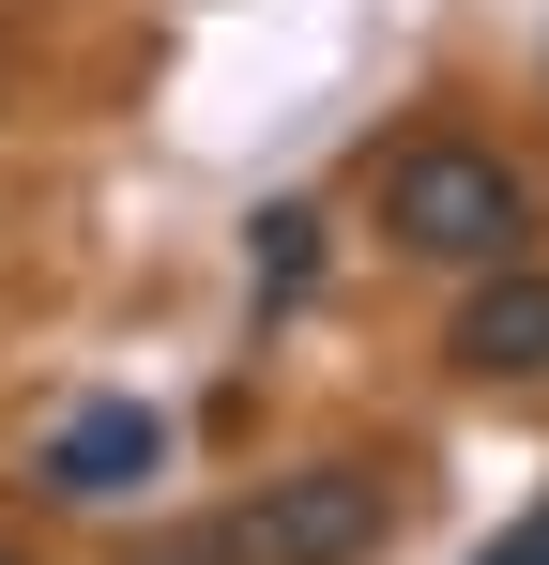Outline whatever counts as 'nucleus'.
I'll return each instance as SVG.
<instances>
[{"label":"nucleus","instance_id":"nucleus-3","mask_svg":"<svg viewBox=\"0 0 549 565\" xmlns=\"http://www.w3.org/2000/svg\"><path fill=\"white\" fill-rule=\"evenodd\" d=\"M46 489H62V504H122V489H153V473H169V413H138V397H77V413H62V428H46Z\"/></svg>","mask_w":549,"mask_h":565},{"label":"nucleus","instance_id":"nucleus-1","mask_svg":"<svg viewBox=\"0 0 549 565\" xmlns=\"http://www.w3.org/2000/svg\"><path fill=\"white\" fill-rule=\"evenodd\" d=\"M381 230H397L412 260H458V276H488V260H519V230H535V184H519L488 138H397V169H381Z\"/></svg>","mask_w":549,"mask_h":565},{"label":"nucleus","instance_id":"nucleus-7","mask_svg":"<svg viewBox=\"0 0 549 565\" xmlns=\"http://www.w3.org/2000/svg\"><path fill=\"white\" fill-rule=\"evenodd\" d=\"M0 565H31V551H15V535H0Z\"/></svg>","mask_w":549,"mask_h":565},{"label":"nucleus","instance_id":"nucleus-4","mask_svg":"<svg viewBox=\"0 0 549 565\" xmlns=\"http://www.w3.org/2000/svg\"><path fill=\"white\" fill-rule=\"evenodd\" d=\"M443 352H458L473 382H535V367H549V276H535V260H488Z\"/></svg>","mask_w":549,"mask_h":565},{"label":"nucleus","instance_id":"nucleus-2","mask_svg":"<svg viewBox=\"0 0 549 565\" xmlns=\"http://www.w3.org/2000/svg\"><path fill=\"white\" fill-rule=\"evenodd\" d=\"M214 535H229V565H366L397 535V489H381V459H305V473H260V504H229Z\"/></svg>","mask_w":549,"mask_h":565},{"label":"nucleus","instance_id":"nucleus-6","mask_svg":"<svg viewBox=\"0 0 549 565\" xmlns=\"http://www.w3.org/2000/svg\"><path fill=\"white\" fill-rule=\"evenodd\" d=\"M473 565H549V489H535V504H519V520H504V535H488Z\"/></svg>","mask_w":549,"mask_h":565},{"label":"nucleus","instance_id":"nucleus-5","mask_svg":"<svg viewBox=\"0 0 549 565\" xmlns=\"http://www.w3.org/2000/svg\"><path fill=\"white\" fill-rule=\"evenodd\" d=\"M305 276H321V214H305V199H274V214H260V306H290Z\"/></svg>","mask_w":549,"mask_h":565}]
</instances>
